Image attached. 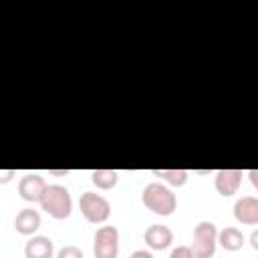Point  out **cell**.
I'll return each instance as SVG.
<instances>
[{
    "instance_id": "5bb4252c",
    "label": "cell",
    "mask_w": 258,
    "mask_h": 258,
    "mask_svg": "<svg viewBox=\"0 0 258 258\" xmlns=\"http://www.w3.org/2000/svg\"><path fill=\"white\" fill-rule=\"evenodd\" d=\"M153 175L155 177H161L165 183L173 185V187H181L185 185L189 173L185 169H153Z\"/></svg>"
},
{
    "instance_id": "8fae6325",
    "label": "cell",
    "mask_w": 258,
    "mask_h": 258,
    "mask_svg": "<svg viewBox=\"0 0 258 258\" xmlns=\"http://www.w3.org/2000/svg\"><path fill=\"white\" fill-rule=\"evenodd\" d=\"M54 244L48 236H32L24 244V258H52Z\"/></svg>"
},
{
    "instance_id": "9c48e42d",
    "label": "cell",
    "mask_w": 258,
    "mask_h": 258,
    "mask_svg": "<svg viewBox=\"0 0 258 258\" xmlns=\"http://www.w3.org/2000/svg\"><path fill=\"white\" fill-rule=\"evenodd\" d=\"M143 240H145V244H147L151 250H165V248H169L171 242H173V232L169 230V226L151 224V226L145 230Z\"/></svg>"
},
{
    "instance_id": "8992f818",
    "label": "cell",
    "mask_w": 258,
    "mask_h": 258,
    "mask_svg": "<svg viewBox=\"0 0 258 258\" xmlns=\"http://www.w3.org/2000/svg\"><path fill=\"white\" fill-rule=\"evenodd\" d=\"M46 181L40 173H26L20 177L18 181V196L24 200V202H40L44 189H46Z\"/></svg>"
},
{
    "instance_id": "3957f363",
    "label": "cell",
    "mask_w": 258,
    "mask_h": 258,
    "mask_svg": "<svg viewBox=\"0 0 258 258\" xmlns=\"http://www.w3.org/2000/svg\"><path fill=\"white\" fill-rule=\"evenodd\" d=\"M79 210L83 218L91 224H105L111 216V204L105 196L95 191H85L79 198Z\"/></svg>"
},
{
    "instance_id": "52a82bcc",
    "label": "cell",
    "mask_w": 258,
    "mask_h": 258,
    "mask_svg": "<svg viewBox=\"0 0 258 258\" xmlns=\"http://www.w3.org/2000/svg\"><path fill=\"white\" fill-rule=\"evenodd\" d=\"M242 169H220L214 177V187L220 196L230 198L238 191L240 183H242Z\"/></svg>"
},
{
    "instance_id": "7a4b0ae2",
    "label": "cell",
    "mask_w": 258,
    "mask_h": 258,
    "mask_svg": "<svg viewBox=\"0 0 258 258\" xmlns=\"http://www.w3.org/2000/svg\"><path fill=\"white\" fill-rule=\"evenodd\" d=\"M38 204H40V210H44L54 220H67L73 212V198H71L69 189L60 183L46 185Z\"/></svg>"
},
{
    "instance_id": "277c9868",
    "label": "cell",
    "mask_w": 258,
    "mask_h": 258,
    "mask_svg": "<svg viewBox=\"0 0 258 258\" xmlns=\"http://www.w3.org/2000/svg\"><path fill=\"white\" fill-rule=\"evenodd\" d=\"M218 246V228L214 222H200L194 228V242H191V252L194 258H212L216 254Z\"/></svg>"
},
{
    "instance_id": "ba28073f",
    "label": "cell",
    "mask_w": 258,
    "mask_h": 258,
    "mask_svg": "<svg viewBox=\"0 0 258 258\" xmlns=\"http://www.w3.org/2000/svg\"><path fill=\"white\" fill-rule=\"evenodd\" d=\"M234 218L246 226H258V198L242 196L234 204Z\"/></svg>"
},
{
    "instance_id": "ffe728a7",
    "label": "cell",
    "mask_w": 258,
    "mask_h": 258,
    "mask_svg": "<svg viewBox=\"0 0 258 258\" xmlns=\"http://www.w3.org/2000/svg\"><path fill=\"white\" fill-rule=\"evenodd\" d=\"M250 246H252L254 250H258V230H254V232L250 234Z\"/></svg>"
},
{
    "instance_id": "9a60e30c",
    "label": "cell",
    "mask_w": 258,
    "mask_h": 258,
    "mask_svg": "<svg viewBox=\"0 0 258 258\" xmlns=\"http://www.w3.org/2000/svg\"><path fill=\"white\" fill-rule=\"evenodd\" d=\"M56 258H85L83 256V250L69 244V246H62L58 252H56Z\"/></svg>"
},
{
    "instance_id": "5b68a950",
    "label": "cell",
    "mask_w": 258,
    "mask_h": 258,
    "mask_svg": "<svg viewBox=\"0 0 258 258\" xmlns=\"http://www.w3.org/2000/svg\"><path fill=\"white\" fill-rule=\"evenodd\" d=\"M95 258H117L119 256V230L115 226H101L93 236Z\"/></svg>"
},
{
    "instance_id": "7c38bea8",
    "label": "cell",
    "mask_w": 258,
    "mask_h": 258,
    "mask_svg": "<svg viewBox=\"0 0 258 258\" xmlns=\"http://www.w3.org/2000/svg\"><path fill=\"white\" fill-rule=\"evenodd\" d=\"M244 242H246L244 234H242L238 228H234V226H228V228H224V230L218 232V244H220L224 250H228V252L240 250V248L244 246Z\"/></svg>"
},
{
    "instance_id": "4fadbf2b",
    "label": "cell",
    "mask_w": 258,
    "mask_h": 258,
    "mask_svg": "<svg viewBox=\"0 0 258 258\" xmlns=\"http://www.w3.org/2000/svg\"><path fill=\"white\" fill-rule=\"evenodd\" d=\"M91 181L99 187V189H113L119 181V171L117 169H95L91 171Z\"/></svg>"
},
{
    "instance_id": "e0dca14e",
    "label": "cell",
    "mask_w": 258,
    "mask_h": 258,
    "mask_svg": "<svg viewBox=\"0 0 258 258\" xmlns=\"http://www.w3.org/2000/svg\"><path fill=\"white\" fill-rule=\"evenodd\" d=\"M14 175H16L14 169H2V171H0V183H8Z\"/></svg>"
},
{
    "instance_id": "ac0fdd59",
    "label": "cell",
    "mask_w": 258,
    "mask_h": 258,
    "mask_svg": "<svg viewBox=\"0 0 258 258\" xmlns=\"http://www.w3.org/2000/svg\"><path fill=\"white\" fill-rule=\"evenodd\" d=\"M129 258H155V256L149 250H135V252H131Z\"/></svg>"
},
{
    "instance_id": "2e32d148",
    "label": "cell",
    "mask_w": 258,
    "mask_h": 258,
    "mask_svg": "<svg viewBox=\"0 0 258 258\" xmlns=\"http://www.w3.org/2000/svg\"><path fill=\"white\" fill-rule=\"evenodd\" d=\"M169 258H194L191 246H177V248H173Z\"/></svg>"
},
{
    "instance_id": "6da1fadb",
    "label": "cell",
    "mask_w": 258,
    "mask_h": 258,
    "mask_svg": "<svg viewBox=\"0 0 258 258\" xmlns=\"http://www.w3.org/2000/svg\"><path fill=\"white\" fill-rule=\"evenodd\" d=\"M141 202L147 210H151L157 216H171L177 208L175 194L161 181H151L141 191Z\"/></svg>"
},
{
    "instance_id": "30bf717a",
    "label": "cell",
    "mask_w": 258,
    "mask_h": 258,
    "mask_svg": "<svg viewBox=\"0 0 258 258\" xmlns=\"http://www.w3.org/2000/svg\"><path fill=\"white\" fill-rule=\"evenodd\" d=\"M40 228V214L34 208H24L14 218V230L22 236H34Z\"/></svg>"
},
{
    "instance_id": "d6986e66",
    "label": "cell",
    "mask_w": 258,
    "mask_h": 258,
    "mask_svg": "<svg viewBox=\"0 0 258 258\" xmlns=\"http://www.w3.org/2000/svg\"><path fill=\"white\" fill-rule=\"evenodd\" d=\"M248 179L254 185V189H258V169H250L248 171Z\"/></svg>"
}]
</instances>
